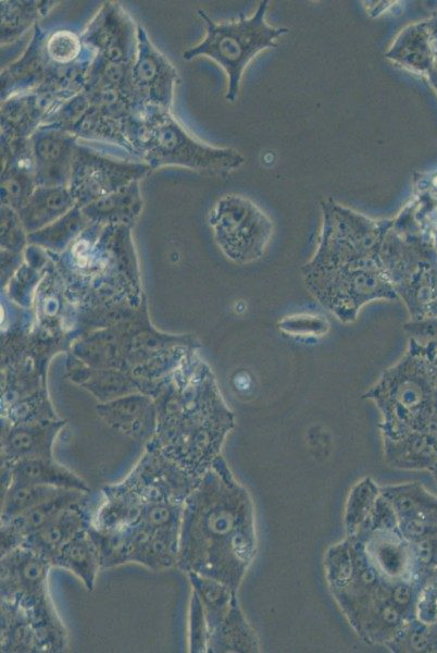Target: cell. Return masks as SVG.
Masks as SVG:
<instances>
[{
	"mask_svg": "<svg viewBox=\"0 0 437 653\" xmlns=\"http://www.w3.org/2000/svg\"><path fill=\"white\" fill-rule=\"evenodd\" d=\"M176 464L147 447L130 472L105 485L91 512L90 532L101 567H176L184 501L198 483Z\"/></svg>",
	"mask_w": 437,
	"mask_h": 653,
	"instance_id": "cell-1",
	"label": "cell"
},
{
	"mask_svg": "<svg viewBox=\"0 0 437 653\" xmlns=\"http://www.w3.org/2000/svg\"><path fill=\"white\" fill-rule=\"evenodd\" d=\"M250 550L246 492L218 457L184 501L176 567L235 589Z\"/></svg>",
	"mask_w": 437,
	"mask_h": 653,
	"instance_id": "cell-2",
	"label": "cell"
},
{
	"mask_svg": "<svg viewBox=\"0 0 437 653\" xmlns=\"http://www.w3.org/2000/svg\"><path fill=\"white\" fill-rule=\"evenodd\" d=\"M321 244L304 267L305 282L339 319L351 320L366 301L395 297L382 269L380 245L388 221H372L335 204H325Z\"/></svg>",
	"mask_w": 437,
	"mask_h": 653,
	"instance_id": "cell-3",
	"label": "cell"
},
{
	"mask_svg": "<svg viewBox=\"0 0 437 653\" xmlns=\"http://www.w3.org/2000/svg\"><path fill=\"white\" fill-rule=\"evenodd\" d=\"M130 144L136 159L152 170L180 167L191 171L218 173L238 169L245 161L234 149L215 147L193 136L171 110L142 109L130 126Z\"/></svg>",
	"mask_w": 437,
	"mask_h": 653,
	"instance_id": "cell-4",
	"label": "cell"
},
{
	"mask_svg": "<svg viewBox=\"0 0 437 653\" xmlns=\"http://www.w3.org/2000/svg\"><path fill=\"white\" fill-rule=\"evenodd\" d=\"M269 1L260 2L250 17L240 15L229 22H214L208 13L198 9L197 14L204 23L203 39L183 53L186 61L198 57L213 60L228 79L226 100L234 102L238 97L241 77L249 63L263 50L275 48L277 38L287 34L285 27H274L265 22Z\"/></svg>",
	"mask_w": 437,
	"mask_h": 653,
	"instance_id": "cell-5",
	"label": "cell"
},
{
	"mask_svg": "<svg viewBox=\"0 0 437 653\" xmlns=\"http://www.w3.org/2000/svg\"><path fill=\"white\" fill-rule=\"evenodd\" d=\"M0 594L18 606L35 627L45 652H63L67 631L51 600L48 576L50 560L24 546L1 555Z\"/></svg>",
	"mask_w": 437,
	"mask_h": 653,
	"instance_id": "cell-6",
	"label": "cell"
},
{
	"mask_svg": "<svg viewBox=\"0 0 437 653\" xmlns=\"http://www.w3.org/2000/svg\"><path fill=\"white\" fill-rule=\"evenodd\" d=\"M209 221L218 244L238 260L260 258L273 234L270 218L253 201L238 194L220 198Z\"/></svg>",
	"mask_w": 437,
	"mask_h": 653,
	"instance_id": "cell-7",
	"label": "cell"
},
{
	"mask_svg": "<svg viewBox=\"0 0 437 653\" xmlns=\"http://www.w3.org/2000/svg\"><path fill=\"white\" fill-rule=\"evenodd\" d=\"M152 169L137 159H122L77 143L68 188L84 207L135 182Z\"/></svg>",
	"mask_w": 437,
	"mask_h": 653,
	"instance_id": "cell-8",
	"label": "cell"
},
{
	"mask_svg": "<svg viewBox=\"0 0 437 653\" xmlns=\"http://www.w3.org/2000/svg\"><path fill=\"white\" fill-rule=\"evenodd\" d=\"M178 81L175 66L138 24L137 51L130 66V85L138 113L148 107L172 111Z\"/></svg>",
	"mask_w": 437,
	"mask_h": 653,
	"instance_id": "cell-9",
	"label": "cell"
},
{
	"mask_svg": "<svg viewBox=\"0 0 437 653\" xmlns=\"http://www.w3.org/2000/svg\"><path fill=\"white\" fill-rule=\"evenodd\" d=\"M137 26L122 4L108 1L79 35L96 58L109 64L130 66L137 51Z\"/></svg>",
	"mask_w": 437,
	"mask_h": 653,
	"instance_id": "cell-10",
	"label": "cell"
},
{
	"mask_svg": "<svg viewBox=\"0 0 437 653\" xmlns=\"http://www.w3.org/2000/svg\"><path fill=\"white\" fill-rule=\"evenodd\" d=\"M29 141L36 186L68 187L78 139L62 128L42 125Z\"/></svg>",
	"mask_w": 437,
	"mask_h": 653,
	"instance_id": "cell-11",
	"label": "cell"
},
{
	"mask_svg": "<svg viewBox=\"0 0 437 653\" xmlns=\"http://www.w3.org/2000/svg\"><path fill=\"white\" fill-rule=\"evenodd\" d=\"M65 100L45 86L2 100L1 138H29Z\"/></svg>",
	"mask_w": 437,
	"mask_h": 653,
	"instance_id": "cell-12",
	"label": "cell"
},
{
	"mask_svg": "<svg viewBox=\"0 0 437 653\" xmlns=\"http://www.w3.org/2000/svg\"><path fill=\"white\" fill-rule=\"evenodd\" d=\"M47 33L35 26L30 41L22 56L1 70V101L22 93L49 85L55 77V66L45 48Z\"/></svg>",
	"mask_w": 437,
	"mask_h": 653,
	"instance_id": "cell-13",
	"label": "cell"
},
{
	"mask_svg": "<svg viewBox=\"0 0 437 653\" xmlns=\"http://www.w3.org/2000/svg\"><path fill=\"white\" fill-rule=\"evenodd\" d=\"M1 200L21 210L37 187L29 138H1Z\"/></svg>",
	"mask_w": 437,
	"mask_h": 653,
	"instance_id": "cell-14",
	"label": "cell"
},
{
	"mask_svg": "<svg viewBox=\"0 0 437 653\" xmlns=\"http://www.w3.org/2000/svg\"><path fill=\"white\" fill-rule=\"evenodd\" d=\"M10 485H48L90 493L87 482L51 458H28L1 467V490Z\"/></svg>",
	"mask_w": 437,
	"mask_h": 653,
	"instance_id": "cell-15",
	"label": "cell"
},
{
	"mask_svg": "<svg viewBox=\"0 0 437 653\" xmlns=\"http://www.w3.org/2000/svg\"><path fill=\"white\" fill-rule=\"evenodd\" d=\"M89 493L78 490H64L17 516L0 521L1 555L16 549L23 542L68 505L87 497Z\"/></svg>",
	"mask_w": 437,
	"mask_h": 653,
	"instance_id": "cell-16",
	"label": "cell"
},
{
	"mask_svg": "<svg viewBox=\"0 0 437 653\" xmlns=\"http://www.w3.org/2000/svg\"><path fill=\"white\" fill-rule=\"evenodd\" d=\"M89 495L77 501L53 517L43 527L29 535L21 546L27 547L49 560L79 531L89 528L91 512Z\"/></svg>",
	"mask_w": 437,
	"mask_h": 653,
	"instance_id": "cell-17",
	"label": "cell"
},
{
	"mask_svg": "<svg viewBox=\"0 0 437 653\" xmlns=\"http://www.w3.org/2000/svg\"><path fill=\"white\" fill-rule=\"evenodd\" d=\"M52 567L75 575L87 591L93 590L101 567L98 544L90 529H84L66 542L50 560Z\"/></svg>",
	"mask_w": 437,
	"mask_h": 653,
	"instance_id": "cell-18",
	"label": "cell"
},
{
	"mask_svg": "<svg viewBox=\"0 0 437 653\" xmlns=\"http://www.w3.org/2000/svg\"><path fill=\"white\" fill-rule=\"evenodd\" d=\"M55 427L39 424L15 426L7 431L1 444V467L28 458H51Z\"/></svg>",
	"mask_w": 437,
	"mask_h": 653,
	"instance_id": "cell-19",
	"label": "cell"
},
{
	"mask_svg": "<svg viewBox=\"0 0 437 653\" xmlns=\"http://www.w3.org/2000/svg\"><path fill=\"white\" fill-rule=\"evenodd\" d=\"M434 42L426 21L403 28L385 57L415 73L426 75L434 59Z\"/></svg>",
	"mask_w": 437,
	"mask_h": 653,
	"instance_id": "cell-20",
	"label": "cell"
},
{
	"mask_svg": "<svg viewBox=\"0 0 437 653\" xmlns=\"http://www.w3.org/2000/svg\"><path fill=\"white\" fill-rule=\"evenodd\" d=\"M0 649L3 653L45 652L40 638L26 616L14 603L1 600Z\"/></svg>",
	"mask_w": 437,
	"mask_h": 653,
	"instance_id": "cell-21",
	"label": "cell"
},
{
	"mask_svg": "<svg viewBox=\"0 0 437 653\" xmlns=\"http://www.w3.org/2000/svg\"><path fill=\"white\" fill-rule=\"evenodd\" d=\"M1 46L21 38L27 30L35 28L38 21L47 16L57 1H1Z\"/></svg>",
	"mask_w": 437,
	"mask_h": 653,
	"instance_id": "cell-22",
	"label": "cell"
},
{
	"mask_svg": "<svg viewBox=\"0 0 437 653\" xmlns=\"http://www.w3.org/2000/svg\"><path fill=\"white\" fill-rule=\"evenodd\" d=\"M76 206L68 187L37 186L21 209L24 221L28 225H40Z\"/></svg>",
	"mask_w": 437,
	"mask_h": 653,
	"instance_id": "cell-23",
	"label": "cell"
},
{
	"mask_svg": "<svg viewBox=\"0 0 437 653\" xmlns=\"http://www.w3.org/2000/svg\"><path fill=\"white\" fill-rule=\"evenodd\" d=\"M45 48L50 61L59 67L92 62L96 53L86 47L80 35L70 29L47 33Z\"/></svg>",
	"mask_w": 437,
	"mask_h": 653,
	"instance_id": "cell-24",
	"label": "cell"
},
{
	"mask_svg": "<svg viewBox=\"0 0 437 653\" xmlns=\"http://www.w3.org/2000/svg\"><path fill=\"white\" fill-rule=\"evenodd\" d=\"M141 206L140 182H135L84 207L82 211L98 217H133Z\"/></svg>",
	"mask_w": 437,
	"mask_h": 653,
	"instance_id": "cell-25",
	"label": "cell"
},
{
	"mask_svg": "<svg viewBox=\"0 0 437 653\" xmlns=\"http://www.w3.org/2000/svg\"><path fill=\"white\" fill-rule=\"evenodd\" d=\"M64 490L48 485H10L1 490V521L9 520Z\"/></svg>",
	"mask_w": 437,
	"mask_h": 653,
	"instance_id": "cell-26",
	"label": "cell"
},
{
	"mask_svg": "<svg viewBox=\"0 0 437 653\" xmlns=\"http://www.w3.org/2000/svg\"><path fill=\"white\" fill-rule=\"evenodd\" d=\"M108 422L134 439L151 435V418L145 408L133 406L112 407L102 411Z\"/></svg>",
	"mask_w": 437,
	"mask_h": 653,
	"instance_id": "cell-27",
	"label": "cell"
},
{
	"mask_svg": "<svg viewBox=\"0 0 437 653\" xmlns=\"http://www.w3.org/2000/svg\"><path fill=\"white\" fill-rule=\"evenodd\" d=\"M208 625L202 605L191 591L188 614V649L189 652H207Z\"/></svg>",
	"mask_w": 437,
	"mask_h": 653,
	"instance_id": "cell-28",
	"label": "cell"
},
{
	"mask_svg": "<svg viewBox=\"0 0 437 653\" xmlns=\"http://www.w3.org/2000/svg\"><path fill=\"white\" fill-rule=\"evenodd\" d=\"M434 49H435V52H434L433 63L425 76L427 77L428 83L432 85V87L435 89V91L437 94V45L436 44H434Z\"/></svg>",
	"mask_w": 437,
	"mask_h": 653,
	"instance_id": "cell-29",
	"label": "cell"
},
{
	"mask_svg": "<svg viewBox=\"0 0 437 653\" xmlns=\"http://www.w3.org/2000/svg\"><path fill=\"white\" fill-rule=\"evenodd\" d=\"M426 24L433 42L437 45V12L426 20Z\"/></svg>",
	"mask_w": 437,
	"mask_h": 653,
	"instance_id": "cell-30",
	"label": "cell"
}]
</instances>
